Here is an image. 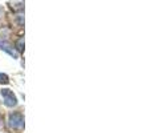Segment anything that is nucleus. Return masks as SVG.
I'll return each mask as SVG.
<instances>
[{"label":"nucleus","mask_w":151,"mask_h":133,"mask_svg":"<svg viewBox=\"0 0 151 133\" xmlns=\"http://www.w3.org/2000/svg\"><path fill=\"white\" fill-rule=\"evenodd\" d=\"M9 126L13 129H23L24 128V117L20 112H15L9 116Z\"/></svg>","instance_id":"nucleus-1"},{"label":"nucleus","mask_w":151,"mask_h":133,"mask_svg":"<svg viewBox=\"0 0 151 133\" xmlns=\"http://www.w3.org/2000/svg\"><path fill=\"white\" fill-rule=\"evenodd\" d=\"M1 96L4 99V104L7 107H15L17 104V99L13 94V92L11 89H1Z\"/></svg>","instance_id":"nucleus-2"},{"label":"nucleus","mask_w":151,"mask_h":133,"mask_svg":"<svg viewBox=\"0 0 151 133\" xmlns=\"http://www.w3.org/2000/svg\"><path fill=\"white\" fill-rule=\"evenodd\" d=\"M0 47H1V49H3V51H5V52H8V53H9L11 56H16L15 51H13V49H11V48H12V47H11V45L8 44V43L3 41L1 44H0Z\"/></svg>","instance_id":"nucleus-3"},{"label":"nucleus","mask_w":151,"mask_h":133,"mask_svg":"<svg viewBox=\"0 0 151 133\" xmlns=\"http://www.w3.org/2000/svg\"><path fill=\"white\" fill-rule=\"evenodd\" d=\"M9 83V78L5 73H0V84H8Z\"/></svg>","instance_id":"nucleus-4"},{"label":"nucleus","mask_w":151,"mask_h":133,"mask_svg":"<svg viewBox=\"0 0 151 133\" xmlns=\"http://www.w3.org/2000/svg\"><path fill=\"white\" fill-rule=\"evenodd\" d=\"M16 47H17V49L20 51V52H21V51H23V48H24V39H23V37H21V39L17 41V44H16Z\"/></svg>","instance_id":"nucleus-5"}]
</instances>
